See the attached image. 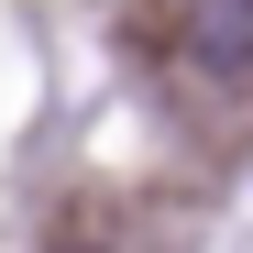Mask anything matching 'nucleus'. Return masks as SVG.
<instances>
[{"label":"nucleus","instance_id":"nucleus-1","mask_svg":"<svg viewBox=\"0 0 253 253\" xmlns=\"http://www.w3.org/2000/svg\"><path fill=\"white\" fill-rule=\"evenodd\" d=\"M176 55L209 88H253V0H187L176 11Z\"/></svg>","mask_w":253,"mask_h":253}]
</instances>
